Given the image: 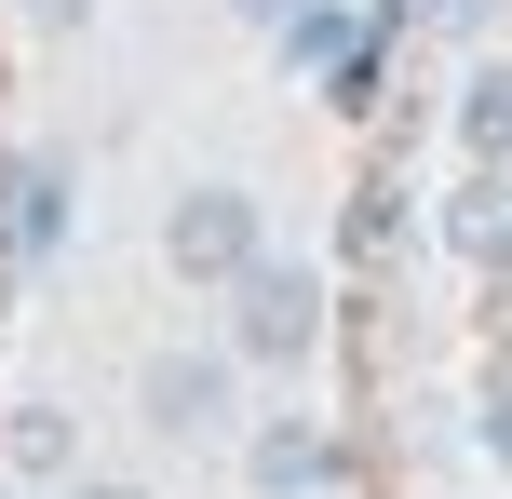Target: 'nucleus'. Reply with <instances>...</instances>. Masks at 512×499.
Instances as JSON below:
<instances>
[{
    "mask_svg": "<svg viewBox=\"0 0 512 499\" xmlns=\"http://www.w3.org/2000/svg\"><path fill=\"white\" fill-rule=\"evenodd\" d=\"M230 351L243 365H310L324 351V270H297V257H256L243 284H230Z\"/></svg>",
    "mask_w": 512,
    "mask_h": 499,
    "instance_id": "2",
    "label": "nucleus"
},
{
    "mask_svg": "<svg viewBox=\"0 0 512 499\" xmlns=\"http://www.w3.org/2000/svg\"><path fill=\"white\" fill-rule=\"evenodd\" d=\"M432 14H445V27H459V14H486V0H432Z\"/></svg>",
    "mask_w": 512,
    "mask_h": 499,
    "instance_id": "11",
    "label": "nucleus"
},
{
    "mask_svg": "<svg viewBox=\"0 0 512 499\" xmlns=\"http://www.w3.org/2000/svg\"><path fill=\"white\" fill-rule=\"evenodd\" d=\"M486 446H499V459H512V392H499V405H486Z\"/></svg>",
    "mask_w": 512,
    "mask_h": 499,
    "instance_id": "10",
    "label": "nucleus"
},
{
    "mask_svg": "<svg viewBox=\"0 0 512 499\" xmlns=\"http://www.w3.org/2000/svg\"><path fill=\"white\" fill-rule=\"evenodd\" d=\"M459 135H472V149H486V162H512V68H486V81H472Z\"/></svg>",
    "mask_w": 512,
    "mask_h": 499,
    "instance_id": "6",
    "label": "nucleus"
},
{
    "mask_svg": "<svg viewBox=\"0 0 512 499\" xmlns=\"http://www.w3.org/2000/svg\"><path fill=\"white\" fill-rule=\"evenodd\" d=\"M27 27H81V0H27Z\"/></svg>",
    "mask_w": 512,
    "mask_h": 499,
    "instance_id": "9",
    "label": "nucleus"
},
{
    "mask_svg": "<svg viewBox=\"0 0 512 499\" xmlns=\"http://www.w3.org/2000/svg\"><path fill=\"white\" fill-rule=\"evenodd\" d=\"M256 257H270V216H256V189H230V176L176 189V216H162V270H176V284L230 297V284H243Z\"/></svg>",
    "mask_w": 512,
    "mask_h": 499,
    "instance_id": "1",
    "label": "nucleus"
},
{
    "mask_svg": "<svg viewBox=\"0 0 512 499\" xmlns=\"http://www.w3.org/2000/svg\"><path fill=\"white\" fill-rule=\"evenodd\" d=\"M0 473H14V486H68V473H81L68 405H14V419H0Z\"/></svg>",
    "mask_w": 512,
    "mask_h": 499,
    "instance_id": "5",
    "label": "nucleus"
},
{
    "mask_svg": "<svg viewBox=\"0 0 512 499\" xmlns=\"http://www.w3.org/2000/svg\"><path fill=\"white\" fill-rule=\"evenodd\" d=\"M230 14H256V27H297V14H310V0H230Z\"/></svg>",
    "mask_w": 512,
    "mask_h": 499,
    "instance_id": "8",
    "label": "nucleus"
},
{
    "mask_svg": "<svg viewBox=\"0 0 512 499\" xmlns=\"http://www.w3.org/2000/svg\"><path fill=\"white\" fill-rule=\"evenodd\" d=\"M54 499H149V486H135V473H68Z\"/></svg>",
    "mask_w": 512,
    "mask_h": 499,
    "instance_id": "7",
    "label": "nucleus"
},
{
    "mask_svg": "<svg viewBox=\"0 0 512 499\" xmlns=\"http://www.w3.org/2000/svg\"><path fill=\"white\" fill-rule=\"evenodd\" d=\"M230 405H243V351H149V378H135V419L176 446L230 432Z\"/></svg>",
    "mask_w": 512,
    "mask_h": 499,
    "instance_id": "3",
    "label": "nucleus"
},
{
    "mask_svg": "<svg viewBox=\"0 0 512 499\" xmlns=\"http://www.w3.org/2000/svg\"><path fill=\"white\" fill-rule=\"evenodd\" d=\"M243 473H256V499H324L337 486V446H324V419H256Z\"/></svg>",
    "mask_w": 512,
    "mask_h": 499,
    "instance_id": "4",
    "label": "nucleus"
}]
</instances>
